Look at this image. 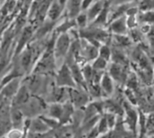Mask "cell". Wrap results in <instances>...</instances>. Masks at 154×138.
<instances>
[{
	"mask_svg": "<svg viewBox=\"0 0 154 138\" xmlns=\"http://www.w3.org/2000/svg\"><path fill=\"white\" fill-rule=\"evenodd\" d=\"M49 104L44 98L37 95H32L29 101L21 108L25 119H34L42 115H45Z\"/></svg>",
	"mask_w": 154,
	"mask_h": 138,
	"instance_id": "1",
	"label": "cell"
},
{
	"mask_svg": "<svg viewBox=\"0 0 154 138\" xmlns=\"http://www.w3.org/2000/svg\"><path fill=\"white\" fill-rule=\"evenodd\" d=\"M71 42H72V40L69 32L57 35L55 43H54V48H53V53H54V57L56 60L57 67L60 62H61V65L64 63L66 56L69 53Z\"/></svg>",
	"mask_w": 154,
	"mask_h": 138,
	"instance_id": "2",
	"label": "cell"
},
{
	"mask_svg": "<svg viewBox=\"0 0 154 138\" xmlns=\"http://www.w3.org/2000/svg\"><path fill=\"white\" fill-rule=\"evenodd\" d=\"M69 101L73 105L75 110H83L92 101L87 90L75 87L69 88Z\"/></svg>",
	"mask_w": 154,
	"mask_h": 138,
	"instance_id": "3",
	"label": "cell"
},
{
	"mask_svg": "<svg viewBox=\"0 0 154 138\" xmlns=\"http://www.w3.org/2000/svg\"><path fill=\"white\" fill-rule=\"evenodd\" d=\"M53 81L55 85L59 87H65V88L77 87V84L72 77L70 69L66 63H63L60 67H58L53 76Z\"/></svg>",
	"mask_w": 154,
	"mask_h": 138,
	"instance_id": "4",
	"label": "cell"
},
{
	"mask_svg": "<svg viewBox=\"0 0 154 138\" xmlns=\"http://www.w3.org/2000/svg\"><path fill=\"white\" fill-rule=\"evenodd\" d=\"M44 100L48 104L51 103H60L63 104L69 101V88L59 87L55 85L54 81L50 85L47 94L44 97Z\"/></svg>",
	"mask_w": 154,
	"mask_h": 138,
	"instance_id": "5",
	"label": "cell"
},
{
	"mask_svg": "<svg viewBox=\"0 0 154 138\" xmlns=\"http://www.w3.org/2000/svg\"><path fill=\"white\" fill-rule=\"evenodd\" d=\"M18 57V65L23 71L24 76L31 74L32 69L35 64V58H34V53L32 47L28 45L25 47L23 51L17 56Z\"/></svg>",
	"mask_w": 154,
	"mask_h": 138,
	"instance_id": "6",
	"label": "cell"
},
{
	"mask_svg": "<svg viewBox=\"0 0 154 138\" xmlns=\"http://www.w3.org/2000/svg\"><path fill=\"white\" fill-rule=\"evenodd\" d=\"M23 77H18L14 79L13 81H11L10 83H8L6 85H5L1 90H0V95L6 100L7 101H9L11 103L14 96L15 95V93L17 92L19 87L22 84L23 82Z\"/></svg>",
	"mask_w": 154,
	"mask_h": 138,
	"instance_id": "7",
	"label": "cell"
},
{
	"mask_svg": "<svg viewBox=\"0 0 154 138\" xmlns=\"http://www.w3.org/2000/svg\"><path fill=\"white\" fill-rule=\"evenodd\" d=\"M31 97H32V94H31L30 91L28 90L26 85L22 82V84L19 87L15 95L14 96L10 105L21 109L23 105H25L29 101Z\"/></svg>",
	"mask_w": 154,
	"mask_h": 138,
	"instance_id": "8",
	"label": "cell"
},
{
	"mask_svg": "<svg viewBox=\"0 0 154 138\" xmlns=\"http://www.w3.org/2000/svg\"><path fill=\"white\" fill-rule=\"evenodd\" d=\"M107 31L111 35H127L128 28L126 25V16H122L107 25Z\"/></svg>",
	"mask_w": 154,
	"mask_h": 138,
	"instance_id": "9",
	"label": "cell"
},
{
	"mask_svg": "<svg viewBox=\"0 0 154 138\" xmlns=\"http://www.w3.org/2000/svg\"><path fill=\"white\" fill-rule=\"evenodd\" d=\"M99 85L101 87V90L103 92L104 97L106 98H110L114 95L116 90V84L114 82V80L110 77V75L106 72L99 83Z\"/></svg>",
	"mask_w": 154,
	"mask_h": 138,
	"instance_id": "10",
	"label": "cell"
},
{
	"mask_svg": "<svg viewBox=\"0 0 154 138\" xmlns=\"http://www.w3.org/2000/svg\"><path fill=\"white\" fill-rule=\"evenodd\" d=\"M9 115H10V120L12 123V128H17V129H23L25 118H24L21 109L10 105Z\"/></svg>",
	"mask_w": 154,
	"mask_h": 138,
	"instance_id": "11",
	"label": "cell"
},
{
	"mask_svg": "<svg viewBox=\"0 0 154 138\" xmlns=\"http://www.w3.org/2000/svg\"><path fill=\"white\" fill-rule=\"evenodd\" d=\"M32 35H33V31H32V28L30 27V26H27V27H24L23 31H22V34H21V37L17 42V45L15 47V50H14V55L15 56H18L22 51L23 49L28 46V42L30 41V40L32 38Z\"/></svg>",
	"mask_w": 154,
	"mask_h": 138,
	"instance_id": "12",
	"label": "cell"
},
{
	"mask_svg": "<svg viewBox=\"0 0 154 138\" xmlns=\"http://www.w3.org/2000/svg\"><path fill=\"white\" fill-rule=\"evenodd\" d=\"M106 0H96L88 9L87 11V16L88 19V22L91 23L92 22H94V20L98 16V14L101 13V11L103 10L105 4H106Z\"/></svg>",
	"mask_w": 154,
	"mask_h": 138,
	"instance_id": "13",
	"label": "cell"
},
{
	"mask_svg": "<svg viewBox=\"0 0 154 138\" xmlns=\"http://www.w3.org/2000/svg\"><path fill=\"white\" fill-rule=\"evenodd\" d=\"M48 131H51L50 128L47 127V125L44 123V121L40 117H37V118L30 119L29 132L43 134V133H46Z\"/></svg>",
	"mask_w": 154,
	"mask_h": 138,
	"instance_id": "14",
	"label": "cell"
},
{
	"mask_svg": "<svg viewBox=\"0 0 154 138\" xmlns=\"http://www.w3.org/2000/svg\"><path fill=\"white\" fill-rule=\"evenodd\" d=\"M74 112H75V108L73 107V105L69 101L63 103L62 115H61V118L60 119V125H69L71 123Z\"/></svg>",
	"mask_w": 154,
	"mask_h": 138,
	"instance_id": "15",
	"label": "cell"
},
{
	"mask_svg": "<svg viewBox=\"0 0 154 138\" xmlns=\"http://www.w3.org/2000/svg\"><path fill=\"white\" fill-rule=\"evenodd\" d=\"M62 110H63V104H60V103H51L48 106L47 111H46V116L54 119L56 120H59L61 118L62 115Z\"/></svg>",
	"mask_w": 154,
	"mask_h": 138,
	"instance_id": "16",
	"label": "cell"
},
{
	"mask_svg": "<svg viewBox=\"0 0 154 138\" xmlns=\"http://www.w3.org/2000/svg\"><path fill=\"white\" fill-rule=\"evenodd\" d=\"M83 0H68V9L69 19H75L81 12V4Z\"/></svg>",
	"mask_w": 154,
	"mask_h": 138,
	"instance_id": "17",
	"label": "cell"
},
{
	"mask_svg": "<svg viewBox=\"0 0 154 138\" xmlns=\"http://www.w3.org/2000/svg\"><path fill=\"white\" fill-rule=\"evenodd\" d=\"M139 25L140 24H148L151 26L154 25V10L153 11H149V12H143V13H139L137 15Z\"/></svg>",
	"mask_w": 154,
	"mask_h": 138,
	"instance_id": "18",
	"label": "cell"
},
{
	"mask_svg": "<svg viewBox=\"0 0 154 138\" xmlns=\"http://www.w3.org/2000/svg\"><path fill=\"white\" fill-rule=\"evenodd\" d=\"M61 10H62V6L60 5V4L58 2H53L51 4V7L48 11V15H49L50 21L54 22L60 15Z\"/></svg>",
	"mask_w": 154,
	"mask_h": 138,
	"instance_id": "19",
	"label": "cell"
},
{
	"mask_svg": "<svg viewBox=\"0 0 154 138\" xmlns=\"http://www.w3.org/2000/svg\"><path fill=\"white\" fill-rule=\"evenodd\" d=\"M81 72H82V75L83 78L85 80V83L87 84V87L88 84H90L92 83V78H93V73L94 70L91 66L90 63H86L84 65L81 66Z\"/></svg>",
	"mask_w": 154,
	"mask_h": 138,
	"instance_id": "20",
	"label": "cell"
},
{
	"mask_svg": "<svg viewBox=\"0 0 154 138\" xmlns=\"http://www.w3.org/2000/svg\"><path fill=\"white\" fill-rule=\"evenodd\" d=\"M98 57H102L103 59L110 62L111 57H112V48L110 43H105L102 44L98 48Z\"/></svg>",
	"mask_w": 154,
	"mask_h": 138,
	"instance_id": "21",
	"label": "cell"
},
{
	"mask_svg": "<svg viewBox=\"0 0 154 138\" xmlns=\"http://www.w3.org/2000/svg\"><path fill=\"white\" fill-rule=\"evenodd\" d=\"M110 62L103 59L100 57H97L93 62H91V66L94 70L96 71H102V72H106V69L108 67Z\"/></svg>",
	"mask_w": 154,
	"mask_h": 138,
	"instance_id": "22",
	"label": "cell"
},
{
	"mask_svg": "<svg viewBox=\"0 0 154 138\" xmlns=\"http://www.w3.org/2000/svg\"><path fill=\"white\" fill-rule=\"evenodd\" d=\"M140 13L149 12L154 10V0H140L137 3Z\"/></svg>",
	"mask_w": 154,
	"mask_h": 138,
	"instance_id": "23",
	"label": "cell"
},
{
	"mask_svg": "<svg viewBox=\"0 0 154 138\" xmlns=\"http://www.w3.org/2000/svg\"><path fill=\"white\" fill-rule=\"evenodd\" d=\"M75 22H76V26L79 27V30L85 29L88 26V19L86 13H80L77 15V17L75 18Z\"/></svg>",
	"mask_w": 154,
	"mask_h": 138,
	"instance_id": "24",
	"label": "cell"
},
{
	"mask_svg": "<svg viewBox=\"0 0 154 138\" xmlns=\"http://www.w3.org/2000/svg\"><path fill=\"white\" fill-rule=\"evenodd\" d=\"M97 130H98L100 136L106 134L110 130V128L108 127V124H107V121H106V119L104 114L100 117V119H99V120H98V122L97 124Z\"/></svg>",
	"mask_w": 154,
	"mask_h": 138,
	"instance_id": "25",
	"label": "cell"
},
{
	"mask_svg": "<svg viewBox=\"0 0 154 138\" xmlns=\"http://www.w3.org/2000/svg\"><path fill=\"white\" fill-rule=\"evenodd\" d=\"M40 118L44 121V123L47 125V127L50 128V130H54L60 126V123L59 122V120L51 119L46 115H42V116H40Z\"/></svg>",
	"mask_w": 154,
	"mask_h": 138,
	"instance_id": "26",
	"label": "cell"
},
{
	"mask_svg": "<svg viewBox=\"0 0 154 138\" xmlns=\"http://www.w3.org/2000/svg\"><path fill=\"white\" fill-rule=\"evenodd\" d=\"M126 25H127L128 30H132V29L139 27V22H138L137 15L126 16Z\"/></svg>",
	"mask_w": 154,
	"mask_h": 138,
	"instance_id": "27",
	"label": "cell"
},
{
	"mask_svg": "<svg viewBox=\"0 0 154 138\" xmlns=\"http://www.w3.org/2000/svg\"><path fill=\"white\" fill-rule=\"evenodd\" d=\"M96 0H83L82 4H81V11H85L88 10V7L95 2Z\"/></svg>",
	"mask_w": 154,
	"mask_h": 138,
	"instance_id": "28",
	"label": "cell"
},
{
	"mask_svg": "<svg viewBox=\"0 0 154 138\" xmlns=\"http://www.w3.org/2000/svg\"><path fill=\"white\" fill-rule=\"evenodd\" d=\"M134 0H114L112 2V4L114 5H117V4H127V3H133Z\"/></svg>",
	"mask_w": 154,
	"mask_h": 138,
	"instance_id": "29",
	"label": "cell"
},
{
	"mask_svg": "<svg viewBox=\"0 0 154 138\" xmlns=\"http://www.w3.org/2000/svg\"><path fill=\"white\" fill-rule=\"evenodd\" d=\"M67 1H68V0H59V3H60V5L63 7V5L65 4V3H66Z\"/></svg>",
	"mask_w": 154,
	"mask_h": 138,
	"instance_id": "30",
	"label": "cell"
},
{
	"mask_svg": "<svg viewBox=\"0 0 154 138\" xmlns=\"http://www.w3.org/2000/svg\"><path fill=\"white\" fill-rule=\"evenodd\" d=\"M143 138H154V136H150V135H147L146 137H143Z\"/></svg>",
	"mask_w": 154,
	"mask_h": 138,
	"instance_id": "31",
	"label": "cell"
}]
</instances>
